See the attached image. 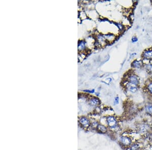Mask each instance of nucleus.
<instances>
[{
    "label": "nucleus",
    "mask_w": 152,
    "mask_h": 150,
    "mask_svg": "<svg viewBox=\"0 0 152 150\" xmlns=\"http://www.w3.org/2000/svg\"><path fill=\"white\" fill-rule=\"evenodd\" d=\"M85 47V42L84 41H81L79 44V46H78V48L79 50H82L83 48H84Z\"/></svg>",
    "instance_id": "f8f14e48"
},
{
    "label": "nucleus",
    "mask_w": 152,
    "mask_h": 150,
    "mask_svg": "<svg viewBox=\"0 0 152 150\" xmlns=\"http://www.w3.org/2000/svg\"><path fill=\"white\" fill-rule=\"evenodd\" d=\"M146 112L151 115H152V105H147L145 107Z\"/></svg>",
    "instance_id": "9b49d317"
},
{
    "label": "nucleus",
    "mask_w": 152,
    "mask_h": 150,
    "mask_svg": "<svg viewBox=\"0 0 152 150\" xmlns=\"http://www.w3.org/2000/svg\"><path fill=\"white\" fill-rule=\"evenodd\" d=\"M119 143L122 147L125 148H129L133 143L132 139L127 135H122L120 136Z\"/></svg>",
    "instance_id": "f257e3e1"
},
{
    "label": "nucleus",
    "mask_w": 152,
    "mask_h": 150,
    "mask_svg": "<svg viewBox=\"0 0 152 150\" xmlns=\"http://www.w3.org/2000/svg\"><path fill=\"white\" fill-rule=\"evenodd\" d=\"M138 41V39L137 38L136 36H133L132 38V41L133 42H136L137 41Z\"/></svg>",
    "instance_id": "2eb2a0df"
},
{
    "label": "nucleus",
    "mask_w": 152,
    "mask_h": 150,
    "mask_svg": "<svg viewBox=\"0 0 152 150\" xmlns=\"http://www.w3.org/2000/svg\"><path fill=\"white\" fill-rule=\"evenodd\" d=\"M85 92H89V93H94V89H93V90H92V91H88V90H85V91H84Z\"/></svg>",
    "instance_id": "dca6fc26"
},
{
    "label": "nucleus",
    "mask_w": 152,
    "mask_h": 150,
    "mask_svg": "<svg viewBox=\"0 0 152 150\" xmlns=\"http://www.w3.org/2000/svg\"><path fill=\"white\" fill-rule=\"evenodd\" d=\"M107 122L108 126L112 129H115L118 126V122L116 118L110 116L107 118Z\"/></svg>",
    "instance_id": "f03ea898"
},
{
    "label": "nucleus",
    "mask_w": 152,
    "mask_h": 150,
    "mask_svg": "<svg viewBox=\"0 0 152 150\" xmlns=\"http://www.w3.org/2000/svg\"><path fill=\"white\" fill-rule=\"evenodd\" d=\"M127 88L128 91H130V92L134 93H136L137 90V85L129 83L127 84Z\"/></svg>",
    "instance_id": "20e7f679"
},
{
    "label": "nucleus",
    "mask_w": 152,
    "mask_h": 150,
    "mask_svg": "<svg viewBox=\"0 0 152 150\" xmlns=\"http://www.w3.org/2000/svg\"><path fill=\"white\" fill-rule=\"evenodd\" d=\"M97 130L100 134H105L107 132V128L104 125L99 124L97 126Z\"/></svg>",
    "instance_id": "423d86ee"
},
{
    "label": "nucleus",
    "mask_w": 152,
    "mask_h": 150,
    "mask_svg": "<svg viewBox=\"0 0 152 150\" xmlns=\"http://www.w3.org/2000/svg\"><path fill=\"white\" fill-rule=\"evenodd\" d=\"M119 98L118 97H117L115 98V99H114V105H117L119 104Z\"/></svg>",
    "instance_id": "ddd939ff"
},
{
    "label": "nucleus",
    "mask_w": 152,
    "mask_h": 150,
    "mask_svg": "<svg viewBox=\"0 0 152 150\" xmlns=\"http://www.w3.org/2000/svg\"><path fill=\"white\" fill-rule=\"evenodd\" d=\"M130 150H141V148L140 145L137 143H133L128 148Z\"/></svg>",
    "instance_id": "0eeeda50"
},
{
    "label": "nucleus",
    "mask_w": 152,
    "mask_h": 150,
    "mask_svg": "<svg viewBox=\"0 0 152 150\" xmlns=\"http://www.w3.org/2000/svg\"><path fill=\"white\" fill-rule=\"evenodd\" d=\"M151 130H152V125L151 126Z\"/></svg>",
    "instance_id": "f3484780"
},
{
    "label": "nucleus",
    "mask_w": 152,
    "mask_h": 150,
    "mask_svg": "<svg viewBox=\"0 0 152 150\" xmlns=\"http://www.w3.org/2000/svg\"><path fill=\"white\" fill-rule=\"evenodd\" d=\"M128 80H129V83H132L136 85H137L139 83L137 77L135 75H131V76H130L128 78Z\"/></svg>",
    "instance_id": "39448f33"
},
{
    "label": "nucleus",
    "mask_w": 152,
    "mask_h": 150,
    "mask_svg": "<svg viewBox=\"0 0 152 150\" xmlns=\"http://www.w3.org/2000/svg\"><path fill=\"white\" fill-rule=\"evenodd\" d=\"M100 103V101L98 98H94L90 100V104L92 106H96L99 105Z\"/></svg>",
    "instance_id": "6e6552de"
},
{
    "label": "nucleus",
    "mask_w": 152,
    "mask_h": 150,
    "mask_svg": "<svg viewBox=\"0 0 152 150\" xmlns=\"http://www.w3.org/2000/svg\"><path fill=\"white\" fill-rule=\"evenodd\" d=\"M132 65L134 68H139L141 67L142 65V63L141 61H134L133 63H132Z\"/></svg>",
    "instance_id": "1a4fd4ad"
},
{
    "label": "nucleus",
    "mask_w": 152,
    "mask_h": 150,
    "mask_svg": "<svg viewBox=\"0 0 152 150\" xmlns=\"http://www.w3.org/2000/svg\"><path fill=\"white\" fill-rule=\"evenodd\" d=\"M79 122L84 127L88 128L90 126V122L88 119L86 117H81L79 119Z\"/></svg>",
    "instance_id": "7ed1b4c3"
},
{
    "label": "nucleus",
    "mask_w": 152,
    "mask_h": 150,
    "mask_svg": "<svg viewBox=\"0 0 152 150\" xmlns=\"http://www.w3.org/2000/svg\"><path fill=\"white\" fill-rule=\"evenodd\" d=\"M148 89L151 93H152V83H151L148 85Z\"/></svg>",
    "instance_id": "4468645a"
},
{
    "label": "nucleus",
    "mask_w": 152,
    "mask_h": 150,
    "mask_svg": "<svg viewBox=\"0 0 152 150\" xmlns=\"http://www.w3.org/2000/svg\"><path fill=\"white\" fill-rule=\"evenodd\" d=\"M143 57L147 59H151L152 58V51H147L143 54Z\"/></svg>",
    "instance_id": "9d476101"
}]
</instances>
